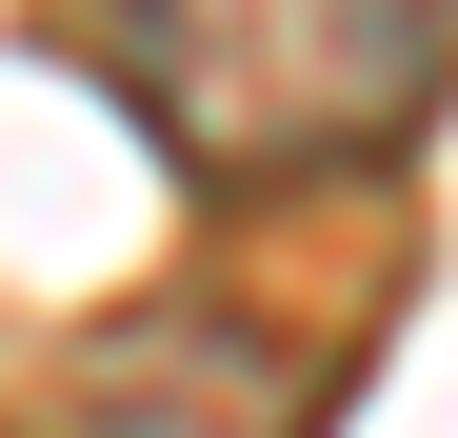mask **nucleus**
Segmentation results:
<instances>
[{"instance_id":"obj_2","label":"nucleus","mask_w":458,"mask_h":438,"mask_svg":"<svg viewBox=\"0 0 458 438\" xmlns=\"http://www.w3.org/2000/svg\"><path fill=\"white\" fill-rule=\"evenodd\" d=\"M299 418H319V379H299L259 319H199V299L100 319L60 358V438H299Z\"/></svg>"},{"instance_id":"obj_1","label":"nucleus","mask_w":458,"mask_h":438,"mask_svg":"<svg viewBox=\"0 0 458 438\" xmlns=\"http://www.w3.org/2000/svg\"><path fill=\"white\" fill-rule=\"evenodd\" d=\"M100 80L199 199L378 180L458 100V0H100Z\"/></svg>"}]
</instances>
